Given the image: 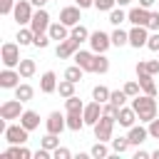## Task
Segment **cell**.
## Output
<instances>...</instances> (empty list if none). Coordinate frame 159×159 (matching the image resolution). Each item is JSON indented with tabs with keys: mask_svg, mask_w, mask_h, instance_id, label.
<instances>
[{
	"mask_svg": "<svg viewBox=\"0 0 159 159\" xmlns=\"http://www.w3.org/2000/svg\"><path fill=\"white\" fill-rule=\"evenodd\" d=\"M132 107H134L139 122L149 124L157 117V97H152V94H137V97H132Z\"/></svg>",
	"mask_w": 159,
	"mask_h": 159,
	"instance_id": "1",
	"label": "cell"
},
{
	"mask_svg": "<svg viewBox=\"0 0 159 159\" xmlns=\"http://www.w3.org/2000/svg\"><path fill=\"white\" fill-rule=\"evenodd\" d=\"M35 5L30 2V0H17L15 2V10H12V17H15V22L20 25V27H25V25H30L32 22V15H35V10H32Z\"/></svg>",
	"mask_w": 159,
	"mask_h": 159,
	"instance_id": "2",
	"label": "cell"
},
{
	"mask_svg": "<svg viewBox=\"0 0 159 159\" xmlns=\"http://www.w3.org/2000/svg\"><path fill=\"white\" fill-rule=\"evenodd\" d=\"M20 42H2L0 47V60L5 67H17L20 65Z\"/></svg>",
	"mask_w": 159,
	"mask_h": 159,
	"instance_id": "3",
	"label": "cell"
},
{
	"mask_svg": "<svg viewBox=\"0 0 159 159\" xmlns=\"http://www.w3.org/2000/svg\"><path fill=\"white\" fill-rule=\"evenodd\" d=\"M114 117H107V114H102L99 117V122L94 124V137L99 139V142H112V129H114Z\"/></svg>",
	"mask_w": 159,
	"mask_h": 159,
	"instance_id": "4",
	"label": "cell"
},
{
	"mask_svg": "<svg viewBox=\"0 0 159 159\" xmlns=\"http://www.w3.org/2000/svg\"><path fill=\"white\" fill-rule=\"evenodd\" d=\"M89 47H92V52H107L112 47V35H107L102 30L89 32Z\"/></svg>",
	"mask_w": 159,
	"mask_h": 159,
	"instance_id": "5",
	"label": "cell"
},
{
	"mask_svg": "<svg viewBox=\"0 0 159 159\" xmlns=\"http://www.w3.org/2000/svg\"><path fill=\"white\" fill-rule=\"evenodd\" d=\"M22 112H25L22 109V99H17V97L0 104V119H20Z\"/></svg>",
	"mask_w": 159,
	"mask_h": 159,
	"instance_id": "6",
	"label": "cell"
},
{
	"mask_svg": "<svg viewBox=\"0 0 159 159\" xmlns=\"http://www.w3.org/2000/svg\"><path fill=\"white\" fill-rule=\"evenodd\" d=\"M2 134H5V142H7V144H25L30 129H25L22 124H10V127H5Z\"/></svg>",
	"mask_w": 159,
	"mask_h": 159,
	"instance_id": "7",
	"label": "cell"
},
{
	"mask_svg": "<svg viewBox=\"0 0 159 159\" xmlns=\"http://www.w3.org/2000/svg\"><path fill=\"white\" fill-rule=\"evenodd\" d=\"M50 25H52V22H50V12H47L45 7H37L35 15H32V22H30L32 32H47Z\"/></svg>",
	"mask_w": 159,
	"mask_h": 159,
	"instance_id": "8",
	"label": "cell"
},
{
	"mask_svg": "<svg viewBox=\"0 0 159 159\" xmlns=\"http://www.w3.org/2000/svg\"><path fill=\"white\" fill-rule=\"evenodd\" d=\"M147 40H149V27H144V25H134L132 30H129V45L132 47H147Z\"/></svg>",
	"mask_w": 159,
	"mask_h": 159,
	"instance_id": "9",
	"label": "cell"
},
{
	"mask_svg": "<svg viewBox=\"0 0 159 159\" xmlns=\"http://www.w3.org/2000/svg\"><path fill=\"white\" fill-rule=\"evenodd\" d=\"M80 50V40H75V37H67V40H62V42H57V47H55V55L60 57V60H65V57H75V52Z\"/></svg>",
	"mask_w": 159,
	"mask_h": 159,
	"instance_id": "10",
	"label": "cell"
},
{
	"mask_svg": "<svg viewBox=\"0 0 159 159\" xmlns=\"http://www.w3.org/2000/svg\"><path fill=\"white\" fill-rule=\"evenodd\" d=\"M137 80H139V84H142V92H144V94L157 97L159 87H157V82H154V75H152V72H147V70H137Z\"/></svg>",
	"mask_w": 159,
	"mask_h": 159,
	"instance_id": "11",
	"label": "cell"
},
{
	"mask_svg": "<svg viewBox=\"0 0 159 159\" xmlns=\"http://www.w3.org/2000/svg\"><path fill=\"white\" fill-rule=\"evenodd\" d=\"M45 127L52 134H62V129H67V117L60 114V112H50L47 119H45Z\"/></svg>",
	"mask_w": 159,
	"mask_h": 159,
	"instance_id": "12",
	"label": "cell"
},
{
	"mask_svg": "<svg viewBox=\"0 0 159 159\" xmlns=\"http://www.w3.org/2000/svg\"><path fill=\"white\" fill-rule=\"evenodd\" d=\"M82 7H77V5H67V7H62L60 10V22H65L67 27H75L80 20H82Z\"/></svg>",
	"mask_w": 159,
	"mask_h": 159,
	"instance_id": "13",
	"label": "cell"
},
{
	"mask_svg": "<svg viewBox=\"0 0 159 159\" xmlns=\"http://www.w3.org/2000/svg\"><path fill=\"white\" fill-rule=\"evenodd\" d=\"M20 72L17 70H12V67H5L2 72H0V87L2 89H15L17 84H20Z\"/></svg>",
	"mask_w": 159,
	"mask_h": 159,
	"instance_id": "14",
	"label": "cell"
},
{
	"mask_svg": "<svg viewBox=\"0 0 159 159\" xmlns=\"http://www.w3.org/2000/svg\"><path fill=\"white\" fill-rule=\"evenodd\" d=\"M82 114H84V122H87L89 127H94V124L99 122V117L104 114V112H102V102H97V99H94V102L84 104V112H82Z\"/></svg>",
	"mask_w": 159,
	"mask_h": 159,
	"instance_id": "15",
	"label": "cell"
},
{
	"mask_svg": "<svg viewBox=\"0 0 159 159\" xmlns=\"http://www.w3.org/2000/svg\"><path fill=\"white\" fill-rule=\"evenodd\" d=\"M94 55H97V52L77 50V52H75V65H80L84 72H94Z\"/></svg>",
	"mask_w": 159,
	"mask_h": 159,
	"instance_id": "16",
	"label": "cell"
},
{
	"mask_svg": "<svg viewBox=\"0 0 159 159\" xmlns=\"http://www.w3.org/2000/svg\"><path fill=\"white\" fill-rule=\"evenodd\" d=\"M57 75L52 72V70H47V72H42V77H40V92L42 94H52V92H57Z\"/></svg>",
	"mask_w": 159,
	"mask_h": 159,
	"instance_id": "17",
	"label": "cell"
},
{
	"mask_svg": "<svg viewBox=\"0 0 159 159\" xmlns=\"http://www.w3.org/2000/svg\"><path fill=\"white\" fill-rule=\"evenodd\" d=\"M127 137H129V144H132V147H139V144H144V142H147L149 129H147V127H142V124H134V127H129Z\"/></svg>",
	"mask_w": 159,
	"mask_h": 159,
	"instance_id": "18",
	"label": "cell"
},
{
	"mask_svg": "<svg viewBox=\"0 0 159 159\" xmlns=\"http://www.w3.org/2000/svg\"><path fill=\"white\" fill-rule=\"evenodd\" d=\"M127 20H129L132 25H144V27H147V22H149V10L142 7V5H137V7H132V10L127 12Z\"/></svg>",
	"mask_w": 159,
	"mask_h": 159,
	"instance_id": "19",
	"label": "cell"
},
{
	"mask_svg": "<svg viewBox=\"0 0 159 159\" xmlns=\"http://www.w3.org/2000/svg\"><path fill=\"white\" fill-rule=\"evenodd\" d=\"M2 157H10V159H32L35 154L25 147V144H10L7 149H5V154Z\"/></svg>",
	"mask_w": 159,
	"mask_h": 159,
	"instance_id": "20",
	"label": "cell"
},
{
	"mask_svg": "<svg viewBox=\"0 0 159 159\" xmlns=\"http://www.w3.org/2000/svg\"><path fill=\"white\" fill-rule=\"evenodd\" d=\"M117 122H119V127H134V122H137V112H134V107H119V114H117Z\"/></svg>",
	"mask_w": 159,
	"mask_h": 159,
	"instance_id": "21",
	"label": "cell"
},
{
	"mask_svg": "<svg viewBox=\"0 0 159 159\" xmlns=\"http://www.w3.org/2000/svg\"><path fill=\"white\" fill-rule=\"evenodd\" d=\"M20 124H22L25 129H30V132H32V129H37V127H40V114H37V112H32V109H25V112L20 114Z\"/></svg>",
	"mask_w": 159,
	"mask_h": 159,
	"instance_id": "22",
	"label": "cell"
},
{
	"mask_svg": "<svg viewBox=\"0 0 159 159\" xmlns=\"http://www.w3.org/2000/svg\"><path fill=\"white\" fill-rule=\"evenodd\" d=\"M65 117H67V129H72V132H80L87 124L82 112H65Z\"/></svg>",
	"mask_w": 159,
	"mask_h": 159,
	"instance_id": "23",
	"label": "cell"
},
{
	"mask_svg": "<svg viewBox=\"0 0 159 159\" xmlns=\"http://www.w3.org/2000/svg\"><path fill=\"white\" fill-rule=\"evenodd\" d=\"M47 32H50V37H52V40H57V42H62V40H67V37H70V30H67V25H65V22H52Z\"/></svg>",
	"mask_w": 159,
	"mask_h": 159,
	"instance_id": "24",
	"label": "cell"
},
{
	"mask_svg": "<svg viewBox=\"0 0 159 159\" xmlns=\"http://www.w3.org/2000/svg\"><path fill=\"white\" fill-rule=\"evenodd\" d=\"M17 72L22 75V80H30V77L37 72V65H35V60H30V57H22V60H20V65H17Z\"/></svg>",
	"mask_w": 159,
	"mask_h": 159,
	"instance_id": "25",
	"label": "cell"
},
{
	"mask_svg": "<svg viewBox=\"0 0 159 159\" xmlns=\"http://www.w3.org/2000/svg\"><path fill=\"white\" fill-rule=\"evenodd\" d=\"M17 42L25 47V45H32L35 42V32H32V27L27 25V27H20L17 30Z\"/></svg>",
	"mask_w": 159,
	"mask_h": 159,
	"instance_id": "26",
	"label": "cell"
},
{
	"mask_svg": "<svg viewBox=\"0 0 159 159\" xmlns=\"http://www.w3.org/2000/svg\"><path fill=\"white\" fill-rule=\"evenodd\" d=\"M94 72L97 75H107L109 72V60L104 57V52H97L94 55Z\"/></svg>",
	"mask_w": 159,
	"mask_h": 159,
	"instance_id": "27",
	"label": "cell"
},
{
	"mask_svg": "<svg viewBox=\"0 0 159 159\" xmlns=\"http://www.w3.org/2000/svg\"><path fill=\"white\" fill-rule=\"evenodd\" d=\"M32 94H35V89H32L27 82H22V84H17V87H15V97H17V99H22V102H30V99H32Z\"/></svg>",
	"mask_w": 159,
	"mask_h": 159,
	"instance_id": "28",
	"label": "cell"
},
{
	"mask_svg": "<svg viewBox=\"0 0 159 159\" xmlns=\"http://www.w3.org/2000/svg\"><path fill=\"white\" fill-rule=\"evenodd\" d=\"M112 144V154H124L132 144H129V137H117V139H112L109 142Z\"/></svg>",
	"mask_w": 159,
	"mask_h": 159,
	"instance_id": "29",
	"label": "cell"
},
{
	"mask_svg": "<svg viewBox=\"0 0 159 159\" xmlns=\"http://www.w3.org/2000/svg\"><path fill=\"white\" fill-rule=\"evenodd\" d=\"M65 112H84V104H82V99H80L77 94L67 97V99H65Z\"/></svg>",
	"mask_w": 159,
	"mask_h": 159,
	"instance_id": "30",
	"label": "cell"
},
{
	"mask_svg": "<svg viewBox=\"0 0 159 159\" xmlns=\"http://www.w3.org/2000/svg\"><path fill=\"white\" fill-rule=\"evenodd\" d=\"M112 45L114 47H122V45H129V32H124L122 27H117L112 32Z\"/></svg>",
	"mask_w": 159,
	"mask_h": 159,
	"instance_id": "31",
	"label": "cell"
},
{
	"mask_svg": "<svg viewBox=\"0 0 159 159\" xmlns=\"http://www.w3.org/2000/svg\"><path fill=\"white\" fill-rule=\"evenodd\" d=\"M82 75H84V70H82L80 65H72V67L65 70V80H70V82H75V84L82 80Z\"/></svg>",
	"mask_w": 159,
	"mask_h": 159,
	"instance_id": "32",
	"label": "cell"
},
{
	"mask_svg": "<svg viewBox=\"0 0 159 159\" xmlns=\"http://www.w3.org/2000/svg\"><path fill=\"white\" fill-rule=\"evenodd\" d=\"M40 147H45V149H50V152H55L57 147H60V139H57V134H52V132H47L42 139H40Z\"/></svg>",
	"mask_w": 159,
	"mask_h": 159,
	"instance_id": "33",
	"label": "cell"
},
{
	"mask_svg": "<svg viewBox=\"0 0 159 159\" xmlns=\"http://www.w3.org/2000/svg\"><path fill=\"white\" fill-rule=\"evenodd\" d=\"M124 20H127V12H124V10L119 7V5H117L114 10H109V22H112L114 27H119V25H122Z\"/></svg>",
	"mask_w": 159,
	"mask_h": 159,
	"instance_id": "34",
	"label": "cell"
},
{
	"mask_svg": "<svg viewBox=\"0 0 159 159\" xmlns=\"http://www.w3.org/2000/svg\"><path fill=\"white\" fill-rule=\"evenodd\" d=\"M70 37H75V40H80V42H84V40H89V30L84 27V25H75L72 30H70Z\"/></svg>",
	"mask_w": 159,
	"mask_h": 159,
	"instance_id": "35",
	"label": "cell"
},
{
	"mask_svg": "<svg viewBox=\"0 0 159 159\" xmlns=\"http://www.w3.org/2000/svg\"><path fill=\"white\" fill-rule=\"evenodd\" d=\"M109 94H112V92H109L104 84H97V87L92 89V99H97V102H102V104L109 102Z\"/></svg>",
	"mask_w": 159,
	"mask_h": 159,
	"instance_id": "36",
	"label": "cell"
},
{
	"mask_svg": "<svg viewBox=\"0 0 159 159\" xmlns=\"http://www.w3.org/2000/svg\"><path fill=\"white\" fill-rule=\"evenodd\" d=\"M89 154H92L94 159H104V157H112V154H109V149H107V144H104V142H99V139H97V144L89 149Z\"/></svg>",
	"mask_w": 159,
	"mask_h": 159,
	"instance_id": "37",
	"label": "cell"
},
{
	"mask_svg": "<svg viewBox=\"0 0 159 159\" xmlns=\"http://www.w3.org/2000/svg\"><path fill=\"white\" fill-rule=\"evenodd\" d=\"M57 92H60V97H72L75 94V82H70V80H62L60 84H57Z\"/></svg>",
	"mask_w": 159,
	"mask_h": 159,
	"instance_id": "38",
	"label": "cell"
},
{
	"mask_svg": "<svg viewBox=\"0 0 159 159\" xmlns=\"http://www.w3.org/2000/svg\"><path fill=\"white\" fill-rule=\"evenodd\" d=\"M122 89H124V92H127V97L132 99V97H137V94H139L142 84H139V80H129V82H127V84H124Z\"/></svg>",
	"mask_w": 159,
	"mask_h": 159,
	"instance_id": "39",
	"label": "cell"
},
{
	"mask_svg": "<svg viewBox=\"0 0 159 159\" xmlns=\"http://www.w3.org/2000/svg\"><path fill=\"white\" fill-rule=\"evenodd\" d=\"M129 97H127V92L124 89H114L112 94H109V102L112 104H117V107H124V102H127Z\"/></svg>",
	"mask_w": 159,
	"mask_h": 159,
	"instance_id": "40",
	"label": "cell"
},
{
	"mask_svg": "<svg viewBox=\"0 0 159 159\" xmlns=\"http://www.w3.org/2000/svg\"><path fill=\"white\" fill-rule=\"evenodd\" d=\"M50 40H52V37H50V32H35V42H32V45H35V47H40V50H45V47L50 45Z\"/></svg>",
	"mask_w": 159,
	"mask_h": 159,
	"instance_id": "41",
	"label": "cell"
},
{
	"mask_svg": "<svg viewBox=\"0 0 159 159\" xmlns=\"http://www.w3.org/2000/svg\"><path fill=\"white\" fill-rule=\"evenodd\" d=\"M94 7H97L99 12H109V10L117 7V0H94Z\"/></svg>",
	"mask_w": 159,
	"mask_h": 159,
	"instance_id": "42",
	"label": "cell"
},
{
	"mask_svg": "<svg viewBox=\"0 0 159 159\" xmlns=\"http://www.w3.org/2000/svg\"><path fill=\"white\" fill-rule=\"evenodd\" d=\"M102 112H104L107 117H114V119H117V114H119V107H117V104H112V102H104V104H102Z\"/></svg>",
	"mask_w": 159,
	"mask_h": 159,
	"instance_id": "43",
	"label": "cell"
},
{
	"mask_svg": "<svg viewBox=\"0 0 159 159\" xmlns=\"http://www.w3.org/2000/svg\"><path fill=\"white\" fill-rule=\"evenodd\" d=\"M72 157V152L67 149V147H57L55 152H52V159H70Z\"/></svg>",
	"mask_w": 159,
	"mask_h": 159,
	"instance_id": "44",
	"label": "cell"
},
{
	"mask_svg": "<svg viewBox=\"0 0 159 159\" xmlns=\"http://www.w3.org/2000/svg\"><path fill=\"white\" fill-rule=\"evenodd\" d=\"M147 27H149L152 32H159V12H149V22H147Z\"/></svg>",
	"mask_w": 159,
	"mask_h": 159,
	"instance_id": "45",
	"label": "cell"
},
{
	"mask_svg": "<svg viewBox=\"0 0 159 159\" xmlns=\"http://www.w3.org/2000/svg\"><path fill=\"white\" fill-rule=\"evenodd\" d=\"M147 47H149L152 52H159V32H152V35H149V40H147Z\"/></svg>",
	"mask_w": 159,
	"mask_h": 159,
	"instance_id": "46",
	"label": "cell"
},
{
	"mask_svg": "<svg viewBox=\"0 0 159 159\" xmlns=\"http://www.w3.org/2000/svg\"><path fill=\"white\" fill-rule=\"evenodd\" d=\"M15 10V0H0V12L2 15H10Z\"/></svg>",
	"mask_w": 159,
	"mask_h": 159,
	"instance_id": "47",
	"label": "cell"
},
{
	"mask_svg": "<svg viewBox=\"0 0 159 159\" xmlns=\"http://www.w3.org/2000/svg\"><path fill=\"white\" fill-rule=\"evenodd\" d=\"M147 129H149V137H152V139H159V119H157V117L149 122V127H147Z\"/></svg>",
	"mask_w": 159,
	"mask_h": 159,
	"instance_id": "48",
	"label": "cell"
},
{
	"mask_svg": "<svg viewBox=\"0 0 159 159\" xmlns=\"http://www.w3.org/2000/svg\"><path fill=\"white\" fill-rule=\"evenodd\" d=\"M147 72L159 75V60H147Z\"/></svg>",
	"mask_w": 159,
	"mask_h": 159,
	"instance_id": "49",
	"label": "cell"
},
{
	"mask_svg": "<svg viewBox=\"0 0 159 159\" xmlns=\"http://www.w3.org/2000/svg\"><path fill=\"white\" fill-rule=\"evenodd\" d=\"M75 5L82 7V10H87V7H94V0H75Z\"/></svg>",
	"mask_w": 159,
	"mask_h": 159,
	"instance_id": "50",
	"label": "cell"
},
{
	"mask_svg": "<svg viewBox=\"0 0 159 159\" xmlns=\"http://www.w3.org/2000/svg\"><path fill=\"white\" fill-rule=\"evenodd\" d=\"M147 157H152V152H144V149H137V154H134V159H147Z\"/></svg>",
	"mask_w": 159,
	"mask_h": 159,
	"instance_id": "51",
	"label": "cell"
},
{
	"mask_svg": "<svg viewBox=\"0 0 159 159\" xmlns=\"http://www.w3.org/2000/svg\"><path fill=\"white\" fill-rule=\"evenodd\" d=\"M154 2H157V0H139V5H142V7H147V10H149Z\"/></svg>",
	"mask_w": 159,
	"mask_h": 159,
	"instance_id": "52",
	"label": "cell"
},
{
	"mask_svg": "<svg viewBox=\"0 0 159 159\" xmlns=\"http://www.w3.org/2000/svg\"><path fill=\"white\" fill-rule=\"evenodd\" d=\"M30 2H32V5H35V7H42V5H45V2H47V0H30Z\"/></svg>",
	"mask_w": 159,
	"mask_h": 159,
	"instance_id": "53",
	"label": "cell"
},
{
	"mask_svg": "<svg viewBox=\"0 0 159 159\" xmlns=\"http://www.w3.org/2000/svg\"><path fill=\"white\" fill-rule=\"evenodd\" d=\"M129 2H132V0H117V5H119V7H124V5H129Z\"/></svg>",
	"mask_w": 159,
	"mask_h": 159,
	"instance_id": "54",
	"label": "cell"
},
{
	"mask_svg": "<svg viewBox=\"0 0 159 159\" xmlns=\"http://www.w3.org/2000/svg\"><path fill=\"white\" fill-rule=\"evenodd\" d=\"M152 159H159V149H154V152H152Z\"/></svg>",
	"mask_w": 159,
	"mask_h": 159,
	"instance_id": "55",
	"label": "cell"
},
{
	"mask_svg": "<svg viewBox=\"0 0 159 159\" xmlns=\"http://www.w3.org/2000/svg\"><path fill=\"white\" fill-rule=\"evenodd\" d=\"M157 99H159V92H157Z\"/></svg>",
	"mask_w": 159,
	"mask_h": 159,
	"instance_id": "56",
	"label": "cell"
},
{
	"mask_svg": "<svg viewBox=\"0 0 159 159\" xmlns=\"http://www.w3.org/2000/svg\"><path fill=\"white\" fill-rule=\"evenodd\" d=\"M47 2H50V0H47Z\"/></svg>",
	"mask_w": 159,
	"mask_h": 159,
	"instance_id": "57",
	"label": "cell"
}]
</instances>
